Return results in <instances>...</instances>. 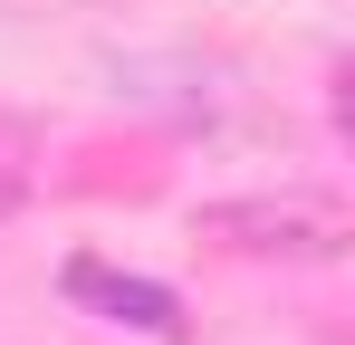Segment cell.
<instances>
[{"label":"cell","mask_w":355,"mask_h":345,"mask_svg":"<svg viewBox=\"0 0 355 345\" xmlns=\"http://www.w3.org/2000/svg\"><path fill=\"white\" fill-rule=\"evenodd\" d=\"M67 297H77V307H106L116 326H144V336H182L173 288H154V278H116V269L77 259V269H67Z\"/></svg>","instance_id":"2"},{"label":"cell","mask_w":355,"mask_h":345,"mask_svg":"<svg viewBox=\"0 0 355 345\" xmlns=\"http://www.w3.org/2000/svg\"><path fill=\"white\" fill-rule=\"evenodd\" d=\"M202 230L231 249H288V259L336 249V211H307V202H221V211H202Z\"/></svg>","instance_id":"1"},{"label":"cell","mask_w":355,"mask_h":345,"mask_svg":"<svg viewBox=\"0 0 355 345\" xmlns=\"http://www.w3.org/2000/svg\"><path fill=\"white\" fill-rule=\"evenodd\" d=\"M19 202H29V134L0 115V221H10Z\"/></svg>","instance_id":"3"}]
</instances>
